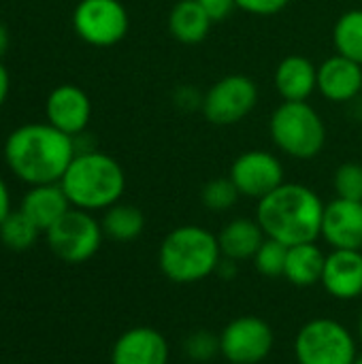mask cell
Returning <instances> with one entry per match:
<instances>
[{
  "label": "cell",
  "instance_id": "obj_1",
  "mask_svg": "<svg viewBox=\"0 0 362 364\" xmlns=\"http://www.w3.org/2000/svg\"><path fill=\"white\" fill-rule=\"evenodd\" d=\"M9 171L28 186L60 183L77 156L75 136L53 128L49 122H34L15 128L2 149Z\"/></svg>",
  "mask_w": 362,
  "mask_h": 364
},
{
  "label": "cell",
  "instance_id": "obj_2",
  "mask_svg": "<svg viewBox=\"0 0 362 364\" xmlns=\"http://www.w3.org/2000/svg\"><path fill=\"white\" fill-rule=\"evenodd\" d=\"M324 200L318 192L303 183L284 181L256 205V222L269 239L288 247L314 243L322 232Z\"/></svg>",
  "mask_w": 362,
  "mask_h": 364
},
{
  "label": "cell",
  "instance_id": "obj_3",
  "mask_svg": "<svg viewBox=\"0 0 362 364\" xmlns=\"http://www.w3.org/2000/svg\"><path fill=\"white\" fill-rule=\"evenodd\" d=\"M60 186L75 209L94 213L122 200L126 192V173L124 166L105 151H77L60 179Z\"/></svg>",
  "mask_w": 362,
  "mask_h": 364
},
{
  "label": "cell",
  "instance_id": "obj_4",
  "mask_svg": "<svg viewBox=\"0 0 362 364\" xmlns=\"http://www.w3.org/2000/svg\"><path fill=\"white\" fill-rule=\"evenodd\" d=\"M222 260L218 235L198 226L183 224L166 232L158 250V267L162 275L177 284H198L211 275Z\"/></svg>",
  "mask_w": 362,
  "mask_h": 364
},
{
  "label": "cell",
  "instance_id": "obj_5",
  "mask_svg": "<svg viewBox=\"0 0 362 364\" xmlns=\"http://www.w3.org/2000/svg\"><path fill=\"white\" fill-rule=\"evenodd\" d=\"M269 134L273 145L294 160H314L326 145V124L307 100H284L271 113Z\"/></svg>",
  "mask_w": 362,
  "mask_h": 364
},
{
  "label": "cell",
  "instance_id": "obj_6",
  "mask_svg": "<svg viewBox=\"0 0 362 364\" xmlns=\"http://www.w3.org/2000/svg\"><path fill=\"white\" fill-rule=\"evenodd\" d=\"M356 356L354 333L333 318H314L294 337L297 364H354Z\"/></svg>",
  "mask_w": 362,
  "mask_h": 364
},
{
  "label": "cell",
  "instance_id": "obj_7",
  "mask_svg": "<svg viewBox=\"0 0 362 364\" xmlns=\"http://www.w3.org/2000/svg\"><path fill=\"white\" fill-rule=\"evenodd\" d=\"M49 250L68 264H81L94 258L102 245L105 232L100 222L83 209H70L47 232Z\"/></svg>",
  "mask_w": 362,
  "mask_h": 364
},
{
  "label": "cell",
  "instance_id": "obj_8",
  "mask_svg": "<svg viewBox=\"0 0 362 364\" xmlns=\"http://www.w3.org/2000/svg\"><path fill=\"white\" fill-rule=\"evenodd\" d=\"M258 105V85L252 77L235 73L218 79L205 94L201 113L213 126H235Z\"/></svg>",
  "mask_w": 362,
  "mask_h": 364
},
{
  "label": "cell",
  "instance_id": "obj_9",
  "mask_svg": "<svg viewBox=\"0 0 362 364\" xmlns=\"http://www.w3.org/2000/svg\"><path fill=\"white\" fill-rule=\"evenodd\" d=\"M130 17L122 0H79L73 11L75 34L92 47H113L128 34Z\"/></svg>",
  "mask_w": 362,
  "mask_h": 364
},
{
  "label": "cell",
  "instance_id": "obj_10",
  "mask_svg": "<svg viewBox=\"0 0 362 364\" xmlns=\"http://www.w3.org/2000/svg\"><path fill=\"white\" fill-rule=\"evenodd\" d=\"M275 348V333L258 316H239L220 333V356L230 364H260Z\"/></svg>",
  "mask_w": 362,
  "mask_h": 364
},
{
  "label": "cell",
  "instance_id": "obj_11",
  "mask_svg": "<svg viewBox=\"0 0 362 364\" xmlns=\"http://www.w3.org/2000/svg\"><path fill=\"white\" fill-rule=\"evenodd\" d=\"M228 177L245 198L260 200L284 183L282 160L265 149H250L235 158Z\"/></svg>",
  "mask_w": 362,
  "mask_h": 364
},
{
  "label": "cell",
  "instance_id": "obj_12",
  "mask_svg": "<svg viewBox=\"0 0 362 364\" xmlns=\"http://www.w3.org/2000/svg\"><path fill=\"white\" fill-rule=\"evenodd\" d=\"M45 117L53 128L79 136L92 119V100L79 85L62 83L49 92L45 100Z\"/></svg>",
  "mask_w": 362,
  "mask_h": 364
},
{
  "label": "cell",
  "instance_id": "obj_13",
  "mask_svg": "<svg viewBox=\"0 0 362 364\" xmlns=\"http://www.w3.org/2000/svg\"><path fill=\"white\" fill-rule=\"evenodd\" d=\"M320 239L331 250H361L362 252V200L333 198L324 207Z\"/></svg>",
  "mask_w": 362,
  "mask_h": 364
},
{
  "label": "cell",
  "instance_id": "obj_14",
  "mask_svg": "<svg viewBox=\"0 0 362 364\" xmlns=\"http://www.w3.org/2000/svg\"><path fill=\"white\" fill-rule=\"evenodd\" d=\"M169 358L166 337L151 326L124 331L111 348V364H169Z\"/></svg>",
  "mask_w": 362,
  "mask_h": 364
},
{
  "label": "cell",
  "instance_id": "obj_15",
  "mask_svg": "<svg viewBox=\"0 0 362 364\" xmlns=\"http://www.w3.org/2000/svg\"><path fill=\"white\" fill-rule=\"evenodd\" d=\"M320 286L337 301H354L362 296L361 250H331L326 254Z\"/></svg>",
  "mask_w": 362,
  "mask_h": 364
},
{
  "label": "cell",
  "instance_id": "obj_16",
  "mask_svg": "<svg viewBox=\"0 0 362 364\" xmlns=\"http://www.w3.org/2000/svg\"><path fill=\"white\" fill-rule=\"evenodd\" d=\"M318 92L329 102H352L362 94V66L339 53L318 66Z\"/></svg>",
  "mask_w": 362,
  "mask_h": 364
},
{
  "label": "cell",
  "instance_id": "obj_17",
  "mask_svg": "<svg viewBox=\"0 0 362 364\" xmlns=\"http://www.w3.org/2000/svg\"><path fill=\"white\" fill-rule=\"evenodd\" d=\"M70 209L73 205L60 183L30 186V190L21 196L19 203V211L28 220H32L41 232H47Z\"/></svg>",
  "mask_w": 362,
  "mask_h": 364
},
{
  "label": "cell",
  "instance_id": "obj_18",
  "mask_svg": "<svg viewBox=\"0 0 362 364\" xmlns=\"http://www.w3.org/2000/svg\"><path fill=\"white\" fill-rule=\"evenodd\" d=\"M273 83L282 100H309L318 92V66L305 55H286L273 73Z\"/></svg>",
  "mask_w": 362,
  "mask_h": 364
},
{
  "label": "cell",
  "instance_id": "obj_19",
  "mask_svg": "<svg viewBox=\"0 0 362 364\" xmlns=\"http://www.w3.org/2000/svg\"><path fill=\"white\" fill-rule=\"evenodd\" d=\"M265 239H267V235L260 228V224L256 222V218L254 220L252 218H233L218 232V243H220L222 256L237 260V262L254 260V256L260 250Z\"/></svg>",
  "mask_w": 362,
  "mask_h": 364
},
{
  "label": "cell",
  "instance_id": "obj_20",
  "mask_svg": "<svg viewBox=\"0 0 362 364\" xmlns=\"http://www.w3.org/2000/svg\"><path fill=\"white\" fill-rule=\"evenodd\" d=\"M169 32L183 45H198L209 36L213 21L196 0H177L166 17Z\"/></svg>",
  "mask_w": 362,
  "mask_h": 364
},
{
  "label": "cell",
  "instance_id": "obj_21",
  "mask_svg": "<svg viewBox=\"0 0 362 364\" xmlns=\"http://www.w3.org/2000/svg\"><path fill=\"white\" fill-rule=\"evenodd\" d=\"M326 254L324 250L314 243H299L288 247L284 277L297 288H312L322 282Z\"/></svg>",
  "mask_w": 362,
  "mask_h": 364
},
{
  "label": "cell",
  "instance_id": "obj_22",
  "mask_svg": "<svg viewBox=\"0 0 362 364\" xmlns=\"http://www.w3.org/2000/svg\"><path fill=\"white\" fill-rule=\"evenodd\" d=\"M105 237L117 243H130L139 239L145 230V215L139 207L128 203H115L109 209L102 211L100 220Z\"/></svg>",
  "mask_w": 362,
  "mask_h": 364
},
{
  "label": "cell",
  "instance_id": "obj_23",
  "mask_svg": "<svg viewBox=\"0 0 362 364\" xmlns=\"http://www.w3.org/2000/svg\"><path fill=\"white\" fill-rule=\"evenodd\" d=\"M335 51L362 66V9H350L339 15L333 28Z\"/></svg>",
  "mask_w": 362,
  "mask_h": 364
},
{
  "label": "cell",
  "instance_id": "obj_24",
  "mask_svg": "<svg viewBox=\"0 0 362 364\" xmlns=\"http://www.w3.org/2000/svg\"><path fill=\"white\" fill-rule=\"evenodd\" d=\"M38 235H41V230L36 228V224L32 220H28L19 209L11 211L0 224V241L11 252L30 250L36 243Z\"/></svg>",
  "mask_w": 362,
  "mask_h": 364
},
{
  "label": "cell",
  "instance_id": "obj_25",
  "mask_svg": "<svg viewBox=\"0 0 362 364\" xmlns=\"http://www.w3.org/2000/svg\"><path fill=\"white\" fill-rule=\"evenodd\" d=\"M241 194L230 177H215L201 188V203L213 213L230 211L239 203Z\"/></svg>",
  "mask_w": 362,
  "mask_h": 364
},
{
  "label": "cell",
  "instance_id": "obj_26",
  "mask_svg": "<svg viewBox=\"0 0 362 364\" xmlns=\"http://www.w3.org/2000/svg\"><path fill=\"white\" fill-rule=\"evenodd\" d=\"M286 258H288V245L267 237L252 262L256 271L262 273L265 277H284Z\"/></svg>",
  "mask_w": 362,
  "mask_h": 364
},
{
  "label": "cell",
  "instance_id": "obj_27",
  "mask_svg": "<svg viewBox=\"0 0 362 364\" xmlns=\"http://www.w3.org/2000/svg\"><path fill=\"white\" fill-rule=\"evenodd\" d=\"M333 188L337 198L362 200V164L361 162H344L337 166L333 175Z\"/></svg>",
  "mask_w": 362,
  "mask_h": 364
},
{
  "label": "cell",
  "instance_id": "obj_28",
  "mask_svg": "<svg viewBox=\"0 0 362 364\" xmlns=\"http://www.w3.org/2000/svg\"><path fill=\"white\" fill-rule=\"evenodd\" d=\"M183 354L194 363L213 360L220 354V335L211 331H194L183 339Z\"/></svg>",
  "mask_w": 362,
  "mask_h": 364
},
{
  "label": "cell",
  "instance_id": "obj_29",
  "mask_svg": "<svg viewBox=\"0 0 362 364\" xmlns=\"http://www.w3.org/2000/svg\"><path fill=\"white\" fill-rule=\"evenodd\" d=\"M235 2H237V9H241L250 15H256V17L277 15L290 4V0H235Z\"/></svg>",
  "mask_w": 362,
  "mask_h": 364
},
{
  "label": "cell",
  "instance_id": "obj_30",
  "mask_svg": "<svg viewBox=\"0 0 362 364\" xmlns=\"http://www.w3.org/2000/svg\"><path fill=\"white\" fill-rule=\"evenodd\" d=\"M196 2L203 6V11L209 15V19L213 23L228 19L233 15V11L237 9V2L235 0H196Z\"/></svg>",
  "mask_w": 362,
  "mask_h": 364
},
{
  "label": "cell",
  "instance_id": "obj_31",
  "mask_svg": "<svg viewBox=\"0 0 362 364\" xmlns=\"http://www.w3.org/2000/svg\"><path fill=\"white\" fill-rule=\"evenodd\" d=\"M239 264H241V262L222 256V260H220V264H218V269H215V275L222 277L224 282H233V279L237 277V273H239Z\"/></svg>",
  "mask_w": 362,
  "mask_h": 364
},
{
  "label": "cell",
  "instance_id": "obj_32",
  "mask_svg": "<svg viewBox=\"0 0 362 364\" xmlns=\"http://www.w3.org/2000/svg\"><path fill=\"white\" fill-rule=\"evenodd\" d=\"M11 211H13V209H11V192H9L6 181H4L2 175H0V224H2V220H4Z\"/></svg>",
  "mask_w": 362,
  "mask_h": 364
},
{
  "label": "cell",
  "instance_id": "obj_33",
  "mask_svg": "<svg viewBox=\"0 0 362 364\" xmlns=\"http://www.w3.org/2000/svg\"><path fill=\"white\" fill-rule=\"evenodd\" d=\"M9 92H11V75H9L6 66L0 62V109L4 107V102L9 98Z\"/></svg>",
  "mask_w": 362,
  "mask_h": 364
},
{
  "label": "cell",
  "instance_id": "obj_34",
  "mask_svg": "<svg viewBox=\"0 0 362 364\" xmlns=\"http://www.w3.org/2000/svg\"><path fill=\"white\" fill-rule=\"evenodd\" d=\"M9 45H11V34H9V28H6L2 21H0V58L6 53Z\"/></svg>",
  "mask_w": 362,
  "mask_h": 364
},
{
  "label": "cell",
  "instance_id": "obj_35",
  "mask_svg": "<svg viewBox=\"0 0 362 364\" xmlns=\"http://www.w3.org/2000/svg\"><path fill=\"white\" fill-rule=\"evenodd\" d=\"M358 339H361V343H362V311H361V318H358Z\"/></svg>",
  "mask_w": 362,
  "mask_h": 364
},
{
  "label": "cell",
  "instance_id": "obj_36",
  "mask_svg": "<svg viewBox=\"0 0 362 364\" xmlns=\"http://www.w3.org/2000/svg\"><path fill=\"white\" fill-rule=\"evenodd\" d=\"M354 364H362V354H358V356H356V360H354Z\"/></svg>",
  "mask_w": 362,
  "mask_h": 364
}]
</instances>
